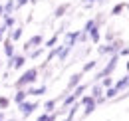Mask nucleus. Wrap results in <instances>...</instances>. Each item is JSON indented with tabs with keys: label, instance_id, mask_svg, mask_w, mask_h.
Masks as SVG:
<instances>
[{
	"label": "nucleus",
	"instance_id": "34",
	"mask_svg": "<svg viewBox=\"0 0 129 121\" xmlns=\"http://www.w3.org/2000/svg\"><path fill=\"white\" fill-rule=\"evenodd\" d=\"M48 117H50L48 113H42V115H38V119H36V121H48Z\"/></svg>",
	"mask_w": 129,
	"mask_h": 121
},
{
	"label": "nucleus",
	"instance_id": "5",
	"mask_svg": "<svg viewBox=\"0 0 129 121\" xmlns=\"http://www.w3.org/2000/svg\"><path fill=\"white\" fill-rule=\"evenodd\" d=\"M44 44V36L42 34H34L32 38L24 44V52L28 54V52H32V50H36V48H40V46Z\"/></svg>",
	"mask_w": 129,
	"mask_h": 121
},
{
	"label": "nucleus",
	"instance_id": "23",
	"mask_svg": "<svg viewBox=\"0 0 129 121\" xmlns=\"http://www.w3.org/2000/svg\"><path fill=\"white\" fill-rule=\"evenodd\" d=\"M97 26V22H95V18H89V20H87V22H85V26H83V34H89V32L93 30V28H95Z\"/></svg>",
	"mask_w": 129,
	"mask_h": 121
},
{
	"label": "nucleus",
	"instance_id": "9",
	"mask_svg": "<svg viewBox=\"0 0 129 121\" xmlns=\"http://www.w3.org/2000/svg\"><path fill=\"white\" fill-rule=\"evenodd\" d=\"M22 34H24V28H22V26H16V28H12V30L6 34V38L14 44V42H18V40L22 38Z\"/></svg>",
	"mask_w": 129,
	"mask_h": 121
},
{
	"label": "nucleus",
	"instance_id": "2",
	"mask_svg": "<svg viewBox=\"0 0 129 121\" xmlns=\"http://www.w3.org/2000/svg\"><path fill=\"white\" fill-rule=\"evenodd\" d=\"M123 46H121V40H115V42H111V44H105V46H99L97 48V54L99 56H115L119 50H121Z\"/></svg>",
	"mask_w": 129,
	"mask_h": 121
},
{
	"label": "nucleus",
	"instance_id": "31",
	"mask_svg": "<svg viewBox=\"0 0 129 121\" xmlns=\"http://www.w3.org/2000/svg\"><path fill=\"white\" fill-rule=\"evenodd\" d=\"M6 34H8V30H6V28H4L2 24H0V44L4 42V38H6Z\"/></svg>",
	"mask_w": 129,
	"mask_h": 121
},
{
	"label": "nucleus",
	"instance_id": "35",
	"mask_svg": "<svg viewBox=\"0 0 129 121\" xmlns=\"http://www.w3.org/2000/svg\"><path fill=\"white\" fill-rule=\"evenodd\" d=\"M93 2H97V0H83V4H85V8H89Z\"/></svg>",
	"mask_w": 129,
	"mask_h": 121
},
{
	"label": "nucleus",
	"instance_id": "15",
	"mask_svg": "<svg viewBox=\"0 0 129 121\" xmlns=\"http://www.w3.org/2000/svg\"><path fill=\"white\" fill-rule=\"evenodd\" d=\"M2 26L10 32L12 28H16V18H14V16H4V18H2Z\"/></svg>",
	"mask_w": 129,
	"mask_h": 121
},
{
	"label": "nucleus",
	"instance_id": "25",
	"mask_svg": "<svg viewBox=\"0 0 129 121\" xmlns=\"http://www.w3.org/2000/svg\"><path fill=\"white\" fill-rule=\"evenodd\" d=\"M42 54H44V46H40V48H36V50H32V52H28V56H26V58L36 60V58H40Z\"/></svg>",
	"mask_w": 129,
	"mask_h": 121
},
{
	"label": "nucleus",
	"instance_id": "6",
	"mask_svg": "<svg viewBox=\"0 0 129 121\" xmlns=\"http://www.w3.org/2000/svg\"><path fill=\"white\" fill-rule=\"evenodd\" d=\"M81 77H83V74L81 72H78V74H74V76H70V81H68V87H66V91L70 93V91H74L78 85L81 83Z\"/></svg>",
	"mask_w": 129,
	"mask_h": 121
},
{
	"label": "nucleus",
	"instance_id": "36",
	"mask_svg": "<svg viewBox=\"0 0 129 121\" xmlns=\"http://www.w3.org/2000/svg\"><path fill=\"white\" fill-rule=\"evenodd\" d=\"M125 68H127V72H129V60H127V64H125Z\"/></svg>",
	"mask_w": 129,
	"mask_h": 121
},
{
	"label": "nucleus",
	"instance_id": "13",
	"mask_svg": "<svg viewBox=\"0 0 129 121\" xmlns=\"http://www.w3.org/2000/svg\"><path fill=\"white\" fill-rule=\"evenodd\" d=\"M4 8V16H14V10H16V0H6L2 4Z\"/></svg>",
	"mask_w": 129,
	"mask_h": 121
},
{
	"label": "nucleus",
	"instance_id": "14",
	"mask_svg": "<svg viewBox=\"0 0 129 121\" xmlns=\"http://www.w3.org/2000/svg\"><path fill=\"white\" fill-rule=\"evenodd\" d=\"M103 87L99 85V83H91V89H89V95L93 97V99H99V97H103Z\"/></svg>",
	"mask_w": 129,
	"mask_h": 121
},
{
	"label": "nucleus",
	"instance_id": "38",
	"mask_svg": "<svg viewBox=\"0 0 129 121\" xmlns=\"http://www.w3.org/2000/svg\"><path fill=\"white\" fill-rule=\"evenodd\" d=\"M127 8H129V4H127Z\"/></svg>",
	"mask_w": 129,
	"mask_h": 121
},
{
	"label": "nucleus",
	"instance_id": "22",
	"mask_svg": "<svg viewBox=\"0 0 129 121\" xmlns=\"http://www.w3.org/2000/svg\"><path fill=\"white\" fill-rule=\"evenodd\" d=\"M97 68V62L95 60H89L83 64V68H81V74H87V72H91V70H95Z\"/></svg>",
	"mask_w": 129,
	"mask_h": 121
},
{
	"label": "nucleus",
	"instance_id": "17",
	"mask_svg": "<svg viewBox=\"0 0 129 121\" xmlns=\"http://www.w3.org/2000/svg\"><path fill=\"white\" fill-rule=\"evenodd\" d=\"M26 99H28L26 89H16V93H14V103H16V105H20V103H24Z\"/></svg>",
	"mask_w": 129,
	"mask_h": 121
},
{
	"label": "nucleus",
	"instance_id": "8",
	"mask_svg": "<svg viewBox=\"0 0 129 121\" xmlns=\"http://www.w3.org/2000/svg\"><path fill=\"white\" fill-rule=\"evenodd\" d=\"M78 40H80V30L68 32V34H66V44L64 46H68V48H72V50H74V46L78 44Z\"/></svg>",
	"mask_w": 129,
	"mask_h": 121
},
{
	"label": "nucleus",
	"instance_id": "3",
	"mask_svg": "<svg viewBox=\"0 0 129 121\" xmlns=\"http://www.w3.org/2000/svg\"><path fill=\"white\" fill-rule=\"evenodd\" d=\"M26 62H28L26 54H16L14 58H10V60L6 62V68H8V70H22V68L26 66Z\"/></svg>",
	"mask_w": 129,
	"mask_h": 121
},
{
	"label": "nucleus",
	"instance_id": "27",
	"mask_svg": "<svg viewBox=\"0 0 129 121\" xmlns=\"http://www.w3.org/2000/svg\"><path fill=\"white\" fill-rule=\"evenodd\" d=\"M95 101H91V103H87V105L83 107V117H87V115H91L93 111H95Z\"/></svg>",
	"mask_w": 129,
	"mask_h": 121
},
{
	"label": "nucleus",
	"instance_id": "33",
	"mask_svg": "<svg viewBox=\"0 0 129 121\" xmlns=\"http://www.w3.org/2000/svg\"><path fill=\"white\" fill-rule=\"evenodd\" d=\"M30 0H16V8H22V6H26Z\"/></svg>",
	"mask_w": 129,
	"mask_h": 121
},
{
	"label": "nucleus",
	"instance_id": "30",
	"mask_svg": "<svg viewBox=\"0 0 129 121\" xmlns=\"http://www.w3.org/2000/svg\"><path fill=\"white\" fill-rule=\"evenodd\" d=\"M115 40H117V34H115V32H111V30L105 32V42H107V44H111V42H115Z\"/></svg>",
	"mask_w": 129,
	"mask_h": 121
},
{
	"label": "nucleus",
	"instance_id": "1",
	"mask_svg": "<svg viewBox=\"0 0 129 121\" xmlns=\"http://www.w3.org/2000/svg\"><path fill=\"white\" fill-rule=\"evenodd\" d=\"M38 76H40V70H38V68H28V70L22 72V76L14 81V87H16V89H26V87H30V85H34V83L38 81Z\"/></svg>",
	"mask_w": 129,
	"mask_h": 121
},
{
	"label": "nucleus",
	"instance_id": "20",
	"mask_svg": "<svg viewBox=\"0 0 129 121\" xmlns=\"http://www.w3.org/2000/svg\"><path fill=\"white\" fill-rule=\"evenodd\" d=\"M56 105H58V99H48L46 103H44V113H54V109H56Z\"/></svg>",
	"mask_w": 129,
	"mask_h": 121
},
{
	"label": "nucleus",
	"instance_id": "28",
	"mask_svg": "<svg viewBox=\"0 0 129 121\" xmlns=\"http://www.w3.org/2000/svg\"><path fill=\"white\" fill-rule=\"evenodd\" d=\"M10 107V99L6 97V95H0V111H4V109H8Z\"/></svg>",
	"mask_w": 129,
	"mask_h": 121
},
{
	"label": "nucleus",
	"instance_id": "7",
	"mask_svg": "<svg viewBox=\"0 0 129 121\" xmlns=\"http://www.w3.org/2000/svg\"><path fill=\"white\" fill-rule=\"evenodd\" d=\"M2 50H4V56H6L8 60L16 56V48H14V44H12L8 38H4V42H2Z\"/></svg>",
	"mask_w": 129,
	"mask_h": 121
},
{
	"label": "nucleus",
	"instance_id": "19",
	"mask_svg": "<svg viewBox=\"0 0 129 121\" xmlns=\"http://www.w3.org/2000/svg\"><path fill=\"white\" fill-rule=\"evenodd\" d=\"M117 95H119V91L115 89V87H109V89L103 91V97H105V101H113Z\"/></svg>",
	"mask_w": 129,
	"mask_h": 121
},
{
	"label": "nucleus",
	"instance_id": "16",
	"mask_svg": "<svg viewBox=\"0 0 129 121\" xmlns=\"http://www.w3.org/2000/svg\"><path fill=\"white\" fill-rule=\"evenodd\" d=\"M80 107L81 105L78 103V101H76L72 107H68V115L64 117V121H74V117H76V113H78V109H80Z\"/></svg>",
	"mask_w": 129,
	"mask_h": 121
},
{
	"label": "nucleus",
	"instance_id": "10",
	"mask_svg": "<svg viewBox=\"0 0 129 121\" xmlns=\"http://www.w3.org/2000/svg\"><path fill=\"white\" fill-rule=\"evenodd\" d=\"M113 87L119 91V93H121V91H127V89H129V72H127V74H125L123 77H121V79H117Z\"/></svg>",
	"mask_w": 129,
	"mask_h": 121
},
{
	"label": "nucleus",
	"instance_id": "37",
	"mask_svg": "<svg viewBox=\"0 0 129 121\" xmlns=\"http://www.w3.org/2000/svg\"><path fill=\"white\" fill-rule=\"evenodd\" d=\"M4 121H18V119H4Z\"/></svg>",
	"mask_w": 129,
	"mask_h": 121
},
{
	"label": "nucleus",
	"instance_id": "24",
	"mask_svg": "<svg viewBox=\"0 0 129 121\" xmlns=\"http://www.w3.org/2000/svg\"><path fill=\"white\" fill-rule=\"evenodd\" d=\"M125 8H127V4H125V2H119V4H115V6L111 8V16H119L123 10H125Z\"/></svg>",
	"mask_w": 129,
	"mask_h": 121
},
{
	"label": "nucleus",
	"instance_id": "12",
	"mask_svg": "<svg viewBox=\"0 0 129 121\" xmlns=\"http://www.w3.org/2000/svg\"><path fill=\"white\" fill-rule=\"evenodd\" d=\"M46 91H48L46 85H38V87L30 85V87H26V93H28V95H34V97H40V95H44Z\"/></svg>",
	"mask_w": 129,
	"mask_h": 121
},
{
	"label": "nucleus",
	"instance_id": "26",
	"mask_svg": "<svg viewBox=\"0 0 129 121\" xmlns=\"http://www.w3.org/2000/svg\"><path fill=\"white\" fill-rule=\"evenodd\" d=\"M99 85H101L103 89H109V87H113V85H115V81H113V77H103V79L99 81Z\"/></svg>",
	"mask_w": 129,
	"mask_h": 121
},
{
	"label": "nucleus",
	"instance_id": "21",
	"mask_svg": "<svg viewBox=\"0 0 129 121\" xmlns=\"http://www.w3.org/2000/svg\"><path fill=\"white\" fill-rule=\"evenodd\" d=\"M68 8H70V4H60V6L54 10V18H62V16L68 12Z\"/></svg>",
	"mask_w": 129,
	"mask_h": 121
},
{
	"label": "nucleus",
	"instance_id": "11",
	"mask_svg": "<svg viewBox=\"0 0 129 121\" xmlns=\"http://www.w3.org/2000/svg\"><path fill=\"white\" fill-rule=\"evenodd\" d=\"M60 34H64V28H60V30L48 40V42H44V50H52V48H56V46H58V40H60Z\"/></svg>",
	"mask_w": 129,
	"mask_h": 121
},
{
	"label": "nucleus",
	"instance_id": "32",
	"mask_svg": "<svg viewBox=\"0 0 129 121\" xmlns=\"http://www.w3.org/2000/svg\"><path fill=\"white\" fill-rule=\"evenodd\" d=\"M117 56H119V58H123V56H129V48H121V50L117 52Z\"/></svg>",
	"mask_w": 129,
	"mask_h": 121
},
{
	"label": "nucleus",
	"instance_id": "29",
	"mask_svg": "<svg viewBox=\"0 0 129 121\" xmlns=\"http://www.w3.org/2000/svg\"><path fill=\"white\" fill-rule=\"evenodd\" d=\"M70 52H72V48H68V46H64V48H62V52H60V56H58V60H60V62H64L66 58L70 56Z\"/></svg>",
	"mask_w": 129,
	"mask_h": 121
},
{
	"label": "nucleus",
	"instance_id": "18",
	"mask_svg": "<svg viewBox=\"0 0 129 121\" xmlns=\"http://www.w3.org/2000/svg\"><path fill=\"white\" fill-rule=\"evenodd\" d=\"M87 38L91 40V44H99V40H101V32H99V26H95L93 30L87 34Z\"/></svg>",
	"mask_w": 129,
	"mask_h": 121
},
{
	"label": "nucleus",
	"instance_id": "4",
	"mask_svg": "<svg viewBox=\"0 0 129 121\" xmlns=\"http://www.w3.org/2000/svg\"><path fill=\"white\" fill-rule=\"evenodd\" d=\"M38 105H40L38 101H28V99H26L24 103H20V105H18V109H20V115H22V117H30L34 111L38 109Z\"/></svg>",
	"mask_w": 129,
	"mask_h": 121
}]
</instances>
